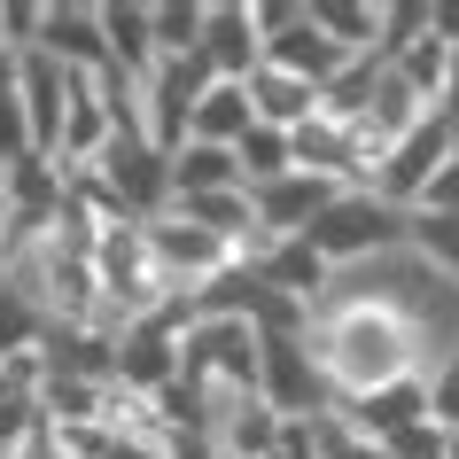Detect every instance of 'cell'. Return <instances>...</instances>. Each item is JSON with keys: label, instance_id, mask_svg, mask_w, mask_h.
<instances>
[{"label": "cell", "instance_id": "obj_1", "mask_svg": "<svg viewBox=\"0 0 459 459\" xmlns=\"http://www.w3.org/2000/svg\"><path fill=\"white\" fill-rule=\"evenodd\" d=\"M304 342H312V366L335 405H359V397H374L389 382H412L429 366L420 327L397 319L389 304H366V296H319Z\"/></svg>", "mask_w": 459, "mask_h": 459}, {"label": "cell", "instance_id": "obj_2", "mask_svg": "<svg viewBox=\"0 0 459 459\" xmlns=\"http://www.w3.org/2000/svg\"><path fill=\"white\" fill-rule=\"evenodd\" d=\"M304 242L319 249V265H327V273L374 265V257H389V249H405V211L382 203L374 187H342L335 203L304 226Z\"/></svg>", "mask_w": 459, "mask_h": 459}, {"label": "cell", "instance_id": "obj_3", "mask_svg": "<svg viewBox=\"0 0 459 459\" xmlns=\"http://www.w3.org/2000/svg\"><path fill=\"white\" fill-rule=\"evenodd\" d=\"M86 171H94V187L109 195V211L133 218V226H148V218L171 211V156L148 148L141 133H109V148H101Z\"/></svg>", "mask_w": 459, "mask_h": 459}, {"label": "cell", "instance_id": "obj_4", "mask_svg": "<svg viewBox=\"0 0 459 459\" xmlns=\"http://www.w3.org/2000/svg\"><path fill=\"white\" fill-rule=\"evenodd\" d=\"M257 397H265L281 420H312V412L335 405L327 382H319L312 342H304V335H265V342H257Z\"/></svg>", "mask_w": 459, "mask_h": 459}, {"label": "cell", "instance_id": "obj_5", "mask_svg": "<svg viewBox=\"0 0 459 459\" xmlns=\"http://www.w3.org/2000/svg\"><path fill=\"white\" fill-rule=\"evenodd\" d=\"M55 71L101 78L109 71V39H101V0H39V48Z\"/></svg>", "mask_w": 459, "mask_h": 459}, {"label": "cell", "instance_id": "obj_6", "mask_svg": "<svg viewBox=\"0 0 459 459\" xmlns=\"http://www.w3.org/2000/svg\"><path fill=\"white\" fill-rule=\"evenodd\" d=\"M179 327H187V296L171 304L164 319H141L117 335V382L141 389V397H164L179 382Z\"/></svg>", "mask_w": 459, "mask_h": 459}, {"label": "cell", "instance_id": "obj_7", "mask_svg": "<svg viewBox=\"0 0 459 459\" xmlns=\"http://www.w3.org/2000/svg\"><path fill=\"white\" fill-rule=\"evenodd\" d=\"M452 141H459V125L429 109V117H420L405 141L382 156V171H374V195H382V203H397V211H412V203H420V187L436 179V164L452 156Z\"/></svg>", "mask_w": 459, "mask_h": 459}, {"label": "cell", "instance_id": "obj_8", "mask_svg": "<svg viewBox=\"0 0 459 459\" xmlns=\"http://www.w3.org/2000/svg\"><path fill=\"white\" fill-rule=\"evenodd\" d=\"M203 63H211V78H226V86H249V71L265 63V39H257V24H249V0H211L203 8Z\"/></svg>", "mask_w": 459, "mask_h": 459}, {"label": "cell", "instance_id": "obj_9", "mask_svg": "<svg viewBox=\"0 0 459 459\" xmlns=\"http://www.w3.org/2000/svg\"><path fill=\"white\" fill-rule=\"evenodd\" d=\"M265 63H273V71H289V78H304V86H319V94H327V86H335V71L351 63V55H342L335 39H327V31L312 24V8L296 0V16H289L281 31H273V39H265Z\"/></svg>", "mask_w": 459, "mask_h": 459}, {"label": "cell", "instance_id": "obj_10", "mask_svg": "<svg viewBox=\"0 0 459 459\" xmlns=\"http://www.w3.org/2000/svg\"><path fill=\"white\" fill-rule=\"evenodd\" d=\"M249 117L273 125V133H304V125L319 117V86H304V78L257 63V71H249Z\"/></svg>", "mask_w": 459, "mask_h": 459}, {"label": "cell", "instance_id": "obj_11", "mask_svg": "<svg viewBox=\"0 0 459 459\" xmlns=\"http://www.w3.org/2000/svg\"><path fill=\"white\" fill-rule=\"evenodd\" d=\"M342 420L359 436H374V444H389V436H405V429L429 420V389H420V374H412V382H389V389H374V397H359V405H342Z\"/></svg>", "mask_w": 459, "mask_h": 459}, {"label": "cell", "instance_id": "obj_12", "mask_svg": "<svg viewBox=\"0 0 459 459\" xmlns=\"http://www.w3.org/2000/svg\"><path fill=\"white\" fill-rule=\"evenodd\" d=\"M101 39H109V71H125V78L156 71V24H148V0H101Z\"/></svg>", "mask_w": 459, "mask_h": 459}, {"label": "cell", "instance_id": "obj_13", "mask_svg": "<svg viewBox=\"0 0 459 459\" xmlns=\"http://www.w3.org/2000/svg\"><path fill=\"white\" fill-rule=\"evenodd\" d=\"M234 187H242V156L234 148H211V141L171 148V203H187V195H234Z\"/></svg>", "mask_w": 459, "mask_h": 459}, {"label": "cell", "instance_id": "obj_14", "mask_svg": "<svg viewBox=\"0 0 459 459\" xmlns=\"http://www.w3.org/2000/svg\"><path fill=\"white\" fill-rule=\"evenodd\" d=\"M281 429H289V420H281L265 397H242V405L218 420V452L226 459H273L281 452Z\"/></svg>", "mask_w": 459, "mask_h": 459}, {"label": "cell", "instance_id": "obj_15", "mask_svg": "<svg viewBox=\"0 0 459 459\" xmlns=\"http://www.w3.org/2000/svg\"><path fill=\"white\" fill-rule=\"evenodd\" d=\"M249 125H257V117H249V86H226V78H218L211 94H203V101H195V109H187V141L234 148V141H242V133H249Z\"/></svg>", "mask_w": 459, "mask_h": 459}, {"label": "cell", "instance_id": "obj_16", "mask_svg": "<svg viewBox=\"0 0 459 459\" xmlns=\"http://www.w3.org/2000/svg\"><path fill=\"white\" fill-rule=\"evenodd\" d=\"M304 8L342 55H374V39H382V0H304Z\"/></svg>", "mask_w": 459, "mask_h": 459}, {"label": "cell", "instance_id": "obj_17", "mask_svg": "<svg viewBox=\"0 0 459 459\" xmlns=\"http://www.w3.org/2000/svg\"><path fill=\"white\" fill-rule=\"evenodd\" d=\"M234 156H242V187H273V179H289V171H296V133L249 125L242 141H234Z\"/></svg>", "mask_w": 459, "mask_h": 459}, {"label": "cell", "instance_id": "obj_18", "mask_svg": "<svg viewBox=\"0 0 459 459\" xmlns=\"http://www.w3.org/2000/svg\"><path fill=\"white\" fill-rule=\"evenodd\" d=\"M405 249L420 257L429 273L459 281V218H436V211H405Z\"/></svg>", "mask_w": 459, "mask_h": 459}, {"label": "cell", "instance_id": "obj_19", "mask_svg": "<svg viewBox=\"0 0 459 459\" xmlns=\"http://www.w3.org/2000/svg\"><path fill=\"white\" fill-rule=\"evenodd\" d=\"M203 8H211V0H148L156 55H195L203 48Z\"/></svg>", "mask_w": 459, "mask_h": 459}, {"label": "cell", "instance_id": "obj_20", "mask_svg": "<svg viewBox=\"0 0 459 459\" xmlns=\"http://www.w3.org/2000/svg\"><path fill=\"white\" fill-rule=\"evenodd\" d=\"M420 389H429V420L452 436L459 429V342H452V351H436V359L420 366Z\"/></svg>", "mask_w": 459, "mask_h": 459}, {"label": "cell", "instance_id": "obj_21", "mask_svg": "<svg viewBox=\"0 0 459 459\" xmlns=\"http://www.w3.org/2000/svg\"><path fill=\"white\" fill-rule=\"evenodd\" d=\"M412 39H429V0H382V39H374V55L397 63Z\"/></svg>", "mask_w": 459, "mask_h": 459}, {"label": "cell", "instance_id": "obj_22", "mask_svg": "<svg viewBox=\"0 0 459 459\" xmlns=\"http://www.w3.org/2000/svg\"><path fill=\"white\" fill-rule=\"evenodd\" d=\"M39 48V0H0V55Z\"/></svg>", "mask_w": 459, "mask_h": 459}, {"label": "cell", "instance_id": "obj_23", "mask_svg": "<svg viewBox=\"0 0 459 459\" xmlns=\"http://www.w3.org/2000/svg\"><path fill=\"white\" fill-rule=\"evenodd\" d=\"M412 211H436V218H459V141H452V156L436 164V179L420 187V203Z\"/></svg>", "mask_w": 459, "mask_h": 459}, {"label": "cell", "instance_id": "obj_24", "mask_svg": "<svg viewBox=\"0 0 459 459\" xmlns=\"http://www.w3.org/2000/svg\"><path fill=\"white\" fill-rule=\"evenodd\" d=\"M382 459H444V429H436V420H420V429L389 436V444H382Z\"/></svg>", "mask_w": 459, "mask_h": 459}, {"label": "cell", "instance_id": "obj_25", "mask_svg": "<svg viewBox=\"0 0 459 459\" xmlns=\"http://www.w3.org/2000/svg\"><path fill=\"white\" fill-rule=\"evenodd\" d=\"M429 39L459 48V0H429Z\"/></svg>", "mask_w": 459, "mask_h": 459}]
</instances>
